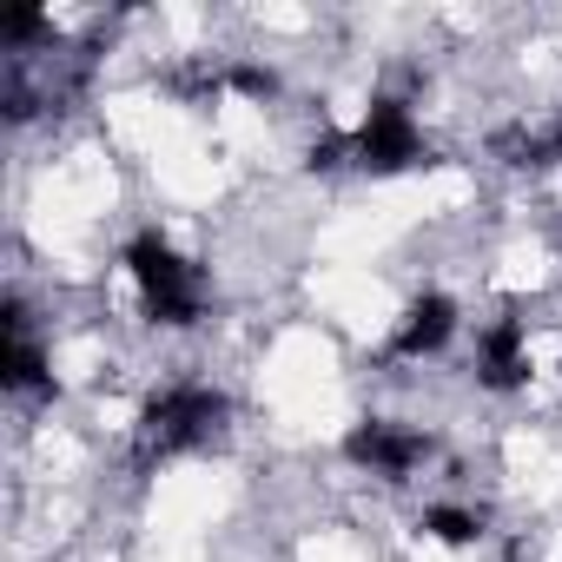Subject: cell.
Masks as SVG:
<instances>
[{
  "instance_id": "cell-1",
  "label": "cell",
  "mask_w": 562,
  "mask_h": 562,
  "mask_svg": "<svg viewBox=\"0 0 562 562\" xmlns=\"http://www.w3.org/2000/svg\"><path fill=\"white\" fill-rule=\"evenodd\" d=\"M218 430H225V397L205 391V384H172L139 417V470H153L166 457H186V450L212 443Z\"/></svg>"
},
{
  "instance_id": "cell-2",
  "label": "cell",
  "mask_w": 562,
  "mask_h": 562,
  "mask_svg": "<svg viewBox=\"0 0 562 562\" xmlns=\"http://www.w3.org/2000/svg\"><path fill=\"white\" fill-rule=\"evenodd\" d=\"M126 271H133V285L153 312V325H199L205 312V278L192 258H179L159 232H139L126 245Z\"/></svg>"
},
{
  "instance_id": "cell-3",
  "label": "cell",
  "mask_w": 562,
  "mask_h": 562,
  "mask_svg": "<svg viewBox=\"0 0 562 562\" xmlns=\"http://www.w3.org/2000/svg\"><path fill=\"white\" fill-rule=\"evenodd\" d=\"M417 159H424V133H417L411 106L378 100V106L364 113V126L351 133V166H364V172H404V166H417Z\"/></svg>"
},
{
  "instance_id": "cell-4",
  "label": "cell",
  "mask_w": 562,
  "mask_h": 562,
  "mask_svg": "<svg viewBox=\"0 0 562 562\" xmlns=\"http://www.w3.org/2000/svg\"><path fill=\"white\" fill-rule=\"evenodd\" d=\"M430 450H437V443H430L424 430H404V424H384V417H371V424H358V430L345 437V457H351L358 470L391 476V483H404L411 470H424Z\"/></svg>"
},
{
  "instance_id": "cell-5",
  "label": "cell",
  "mask_w": 562,
  "mask_h": 562,
  "mask_svg": "<svg viewBox=\"0 0 562 562\" xmlns=\"http://www.w3.org/2000/svg\"><path fill=\"white\" fill-rule=\"evenodd\" d=\"M0 384L8 391H54V378H47V358H41V345H34V331H27V312H21V299H8V312H0Z\"/></svg>"
},
{
  "instance_id": "cell-6",
  "label": "cell",
  "mask_w": 562,
  "mask_h": 562,
  "mask_svg": "<svg viewBox=\"0 0 562 562\" xmlns=\"http://www.w3.org/2000/svg\"><path fill=\"white\" fill-rule=\"evenodd\" d=\"M450 331H457V305H450L443 292H424V299H411V312L397 318L391 351H397V358H437V351L450 345Z\"/></svg>"
},
{
  "instance_id": "cell-7",
  "label": "cell",
  "mask_w": 562,
  "mask_h": 562,
  "mask_svg": "<svg viewBox=\"0 0 562 562\" xmlns=\"http://www.w3.org/2000/svg\"><path fill=\"white\" fill-rule=\"evenodd\" d=\"M490 153L503 166H555L562 159V113L555 120H516L490 139Z\"/></svg>"
},
{
  "instance_id": "cell-8",
  "label": "cell",
  "mask_w": 562,
  "mask_h": 562,
  "mask_svg": "<svg viewBox=\"0 0 562 562\" xmlns=\"http://www.w3.org/2000/svg\"><path fill=\"white\" fill-rule=\"evenodd\" d=\"M522 371H529V358H522V325H516V318L490 325L483 345H476V378H483L490 391H516Z\"/></svg>"
},
{
  "instance_id": "cell-9",
  "label": "cell",
  "mask_w": 562,
  "mask_h": 562,
  "mask_svg": "<svg viewBox=\"0 0 562 562\" xmlns=\"http://www.w3.org/2000/svg\"><path fill=\"white\" fill-rule=\"evenodd\" d=\"M430 542H450V549H470V542H483V516H470V509H430L424 522H417Z\"/></svg>"
},
{
  "instance_id": "cell-10",
  "label": "cell",
  "mask_w": 562,
  "mask_h": 562,
  "mask_svg": "<svg viewBox=\"0 0 562 562\" xmlns=\"http://www.w3.org/2000/svg\"><path fill=\"white\" fill-rule=\"evenodd\" d=\"M54 34V21L41 14V8H14L8 21H0V41H8V47H27V41H47Z\"/></svg>"
},
{
  "instance_id": "cell-11",
  "label": "cell",
  "mask_w": 562,
  "mask_h": 562,
  "mask_svg": "<svg viewBox=\"0 0 562 562\" xmlns=\"http://www.w3.org/2000/svg\"><path fill=\"white\" fill-rule=\"evenodd\" d=\"M225 80H232L238 93H251V100H271V93H278V74H271V67H232Z\"/></svg>"
}]
</instances>
